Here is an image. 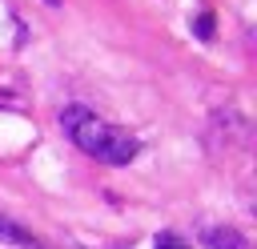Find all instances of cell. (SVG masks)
I'll return each instance as SVG.
<instances>
[{"label": "cell", "mask_w": 257, "mask_h": 249, "mask_svg": "<svg viewBox=\"0 0 257 249\" xmlns=\"http://www.w3.org/2000/svg\"><path fill=\"white\" fill-rule=\"evenodd\" d=\"M157 249H189L181 237H173V233H165V237H157Z\"/></svg>", "instance_id": "5b68a950"}, {"label": "cell", "mask_w": 257, "mask_h": 249, "mask_svg": "<svg viewBox=\"0 0 257 249\" xmlns=\"http://www.w3.org/2000/svg\"><path fill=\"white\" fill-rule=\"evenodd\" d=\"M201 245L205 249H245V237L229 225H205L201 229Z\"/></svg>", "instance_id": "7a4b0ae2"}, {"label": "cell", "mask_w": 257, "mask_h": 249, "mask_svg": "<svg viewBox=\"0 0 257 249\" xmlns=\"http://www.w3.org/2000/svg\"><path fill=\"white\" fill-rule=\"evenodd\" d=\"M0 241H12V245H20V249H44V241H36L28 229H20V225L8 221V217H0Z\"/></svg>", "instance_id": "3957f363"}, {"label": "cell", "mask_w": 257, "mask_h": 249, "mask_svg": "<svg viewBox=\"0 0 257 249\" xmlns=\"http://www.w3.org/2000/svg\"><path fill=\"white\" fill-rule=\"evenodd\" d=\"M193 32H197V40H213V12H201Z\"/></svg>", "instance_id": "277c9868"}, {"label": "cell", "mask_w": 257, "mask_h": 249, "mask_svg": "<svg viewBox=\"0 0 257 249\" xmlns=\"http://www.w3.org/2000/svg\"><path fill=\"white\" fill-rule=\"evenodd\" d=\"M60 129H64L88 157H96V161H104V165H128V161L141 153V145H137L128 133L104 125L100 116H92V112L80 108V104L60 112Z\"/></svg>", "instance_id": "6da1fadb"}, {"label": "cell", "mask_w": 257, "mask_h": 249, "mask_svg": "<svg viewBox=\"0 0 257 249\" xmlns=\"http://www.w3.org/2000/svg\"><path fill=\"white\" fill-rule=\"evenodd\" d=\"M44 4H56V0H44Z\"/></svg>", "instance_id": "8992f818"}]
</instances>
